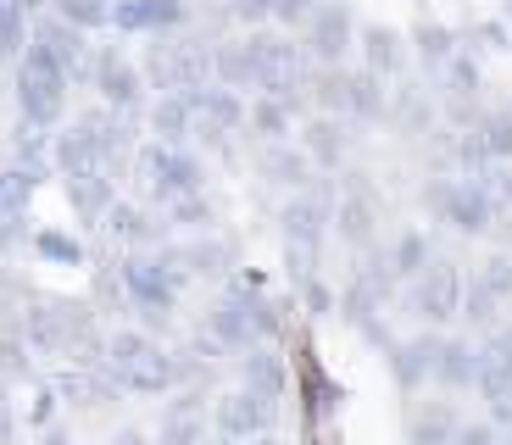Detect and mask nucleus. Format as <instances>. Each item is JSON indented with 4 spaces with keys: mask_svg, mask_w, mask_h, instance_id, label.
I'll list each match as a JSON object with an SVG mask.
<instances>
[{
    "mask_svg": "<svg viewBox=\"0 0 512 445\" xmlns=\"http://www.w3.org/2000/svg\"><path fill=\"white\" fill-rule=\"evenodd\" d=\"M101 373L123 395H145V401L179 390V356H173V345H162L145 329H106Z\"/></svg>",
    "mask_w": 512,
    "mask_h": 445,
    "instance_id": "1",
    "label": "nucleus"
},
{
    "mask_svg": "<svg viewBox=\"0 0 512 445\" xmlns=\"http://www.w3.org/2000/svg\"><path fill=\"white\" fill-rule=\"evenodd\" d=\"M112 273H117V290H123V312L128 318H140L145 334L162 340V329L173 323V312H179L190 279H184L162 251L156 256H112Z\"/></svg>",
    "mask_w": 512,
    "mask_h": 445,
    "instance_id": "2",
    "label": "nucleus"
},
{
    "mask_svg": "<svg viewBox=\"0 0 512 445\" xmlns=\"http://www.w3.org/2000/svg\"><path fill=\"white\" fill-rule=\"evenodd\" d=\"M67 89H73V78L62 73V62H56L51 51H39L34 39H28L23 62L12 67V101H17V123L34 128V134H56L67 117Z\"/></svg>",
    "mask_w": 512,
    "mask_h": 445,
    "instance_id": "3",
    "label": "nucleus"
},
{
    "mask_svg": "<svg viewBox=\"0 0 512 445\" xmlns=\"http://www.w3.org/2000/svg\"><path fill=\"white\" fill-rule=\"evenodd\" d=\"M128 173L140 178L145 206H173L184 195H206V162L190 151V145H162V140H140L134 145V162Z\"/></svg>",
    "mask_w": 512,
    "mask_h": 445,
    "instance_id": "4",
    "label": "nucleus"
},
{
    "mask_svg": "<svg viewBox=\"0 0 512 445\" xmlns=\"http://www.w3.org/2000/svg\"><path fill=\"white\" fill-rule=\"evenodd\" d=\"M329 223H334V195L307 190L284 195L279 206V240H284V262H290V279H318V262H323V240H329Z\"/></svg>",
    "mask_w": 512,
    "mask_h": 445,
    "instance_id": "5",
    "label": "nucleus"
},
{
    "mask_svg": "<svg viewBox=\"0 0 512 445\" xmlns=\"http://www.w3.org/2000/svg\"><path fill=\"white\" fill-rule=\"evenodd\" d=\"M245 62H251L256 95L301 106V95H307V84H312V62H307V51H301V39L256 28V34H245Z\"/></svg>",
    "mask_w": 512,
    "mask_h": 445,
    "instance_id": "6",
    "label": "nucleus"
},
{
    "mask_svg": "<svg viewBox=\"0 0 512 445\" xmlns=\"http://www.w3.org/2000/svg\"><path fill=\"white\" fill-rule=\"evenodd\" d=\"M90 84H95L106 112L128 117V123H140L145 106H151V84H145L140 62H134L123 45H95L90 51Z\"/></svg>",
    "mask_w": 512,
    "mask_h": 445,
    "instance_id": "7",
    "label": "nucleus"
},
{
    "mask_svg": "<svg viewBox=\"0 0 512 445\" xmlns=\"http://www.w3.org/2000/svg\"><path fill=\"white\" fill-rule=\"evenodd\" d=\"M256 301H262V290H256L251 273L229 279V290L212 295V306H206L201 329L223 345V356H245L251 345H262V329H256Z\"/></svg>",
    "mask_w": 512,
    "mask_h": 445,
    "instance_id": "8",
    "label": "nucleus"
},
{
    "mask_svg": "<svg viewBox=\"0 0 512 445\" xmlns=\"http://www.w3.org/2000/svg\"><path fill=\"white\" fill-rule=\"evenodd\" d=\"M140 73L162 95H190V89L212 84V39H162V45H151Z\"/></svg>",
    "mask_w": 512,
    "mask_h": 445,
    "instance_id": "9",
    "label": "nucleus"
},
{
    "mask_svg": "<svg viewBox=\"0 0 512 445\" xmlns=\"http://www.w3.org/2000/svg\"><path fill=\"white\" fill-rule=\"evenodd\" d=\"M184 101H190V112H195V140H206L212 151L229 156L234 134H245V106L251 101H245L240 89H223V84H201V89H190Z\"/></svg>",
    "mask_w": 512,
    "mask_h": 445,
    "instance_id": "10",
    "label": "nucleus"
},
{
    "mask_svg": "<svg viewBox=\"0 0 512 445\" xmlns=\"http://www.w3.org/2000/svg\"><path fill=\"white\" fill-rule=\"evenodd\" d=\"M101 234H106V245H112L117 256H156V251H167V245H173L162 212H156V206H145V201H117L112 212H106Z\"/></svg>",
    "mask_w": 512,
    "mask_h": 445,
    "instance_id": "11",
    "label": "nucleus"
},
{
    "mask_svg": "<svg viewBox=\"0 0 512 445\" xmlns=\"http://www.w3.org/2000/svg\"><path fill=\"white\" fill-rule=\"evenodd\" d=\"M351 45H357V23H351V12L340 6V0H323L318 12L307 17V28H301V51H307L312 73L346 67Z\"/></svg>",
    "mask_w": 512,
    "mask_h": 445,
    "instance_id": "12",
    "label": "nucleus"
},
{
    "mask_svg": "<svg viewBox=\"0 0 512 445\" xmlns=\"http://www.w3.org/2000/svg\"><path fill=\"white\" fill-rule=\"evenodd\" d=\"M429 206H435L440 223H451V229H462V234H485L490 223H496V201H490V190L479 178L435 184V190H429Z\"/></svg>",
    "mask_w": 512,
    "mask_h": 445,
    "instance_id": "13",
    "label": "nucleus"
},
{
    "mask_svg": "<svg viewBox=\"0 0 512 445\" xmlns=\"http://www.w3.org/2000/svg\"><path fill=\"white\" fill-rule=\"evenodd\" d=\"M273 412L279 407H268L262 395H251V390H218L212 395V434L218 440H240V445H251L256 434H273Z\"/></svg>",
    "mask_w": 512,
    "mask_h": 445,
    "instance_id": "14",
    "label": "nucleus"
},
{
    "mask_svg": "<svg viewBox=\"0 0 512 445\" xmlns=\"http://www.w3.org/2000/svg\"><path fill=\"white\" fill-rule=\"evenodd\" d=\"M34 195H39V178H28L23 167H0V251H12L17 240H28V223H34Z\"/></svg>",
    "mask_w": 512,
    "mask_h": 445,
    "instance_id": "15",
    "label": "nucleus"
},
{
    "mask_svg": "<svg viewBox=\"0 0 512 445\" xmlns=\"http://www.w3.org/2000/svg\"><path fill=\"white\" fill-rule=\"evenodd\" d=\"M234 373H240V390L262 395L268 407H279L284 395H290V356L279 345H251L245 356H234Z\"/></svg>",
    "mask_w": 512,
    "mask_h": 445,
    "instance_id": "16",
    "label": "nucleus"
},
{
    "mask_svg": "<svg viewBox=\"0 0 512 445\" xmlns=\"http://www.w3.org/2000/svg\"><path fill=\"white\" fill-rule=\"evenodd\" d=\"M295 145L307 151L312 173H340V167H346V156H351V123H346V117L318 112V117H307V128H301V134H295Z\"/></svg>",
    "mask_w": 512,
    "mask_h": 445,
    "instance_id": "17",
    "label": "nucleus"
},
{
    "mask_svg": "<svg viewBox=\"0 0 512 445\" xmlns=\"http://www.w3.org/2000/svg\"><path fill=\"white\" fill-rule=\"evenodd\" d=\"M412 306L423 323H451V312L462 306V273L451 262H429L412 279Z\"/></svg>",
    "mask_w": 512,
    "mask_h": 445,
    "instance_id": "18",
    "label": "nucleus"
},
{
    "mask_svg": "<svg viewBox=\"0 0 512 445\" xmlns=\"http://www.w3.org/2000/svg\"><path fill=\"white\" fill-rule=\"evenodd\" d=\"M190 23V0H112L117 34H173Z\"/></svg>",
    "mask_w": 512,
    "mask_h": 445,
    "instance_id": "19",
    "label": "nucleus"
},
{
    "mask_svg": "<svg viewBox=\"0 0 512 445\" xmlns=\"http://www.w3.org/2000/svg\"><path fill=\"white\" fill-rule=\"evenodd\" d=\"M62 195H67V206H73L78 223H84V229H95V234H101L106 212H112V206L123 201V195H117V178H112V173H101V167L62 178Z\"/></svg>",
    "mask_w": 512,
    "mask_h": 445,
    "instance_id": "20",
    "label": "nucleus"
},
{
    "mask_svg": "<svg viewBox=\"0 0 512 445\" xmlns=\"http://www.w3.org/2000/svg\"><path fill=\"white\" fill-rule=\"evenodd\" d=\"M51 384H56V395H62V407H73V412H117L128 401L101 368H67V373H56Z\"/></svg>",
    "mask_w": 512,
    "mask_h": 445,
    "instance_id": "21",
    "label": "nucleus"
},
{
    "mask_svg": "<svg viewBox=\"0 0 512 445\" xmlns=\"http://www.w3.org/2000/svg\"><path fill=\"white\" fill-rule=\"evenodd\" d=\"M34 45L39 51H51L56 62H62V73L67 78H90V34L84 28H73V23H62V17H39L34 23Z\"/></svg>",
    "mask_w": 512,
    "mask_h": 445,
    "instance_id": "22",
    "label": "nucleus"
},
{
    "mask_svg": "<svg viewBox=\"0 0 512 445\" xmlns=\"http://www.w3.org/2000/svg\"><path fill=\"white\" fill-rule=\"evenodd\" d=\"M162 256L179 267L184 279H218V273H229V267H234L229 240H218V234H201V240H173Z\"/></svg>",
    "mask_w": 512,
    "mask_h": 445,
    "instance_id": "23",
    "label": "nucleus"
},
{
    "mask_svg": "<svg viewBox=\"0 0 512 445\" xmlns=\"http://www.w3.org/2000/svg\"><path fill=\"white\" fill-rule=\"evenodd\" d=\"M295 112H301L295 101L256 95V101L245 106V134H251L256 145H290L295 140Z\"/></svg>",
    "mask_w": 512,
    "mask_h": 445,
    "instance_id": "24",
    "label": "nucleus"
},
{
    "mask_svg": "<svg viewBox=\"0 0 512 445\" xmlns=\"http://www.w3.org/2000/svg\"><path fill=\"white\" fill-rule=\"evenodd\" d=\"M256 178L262 184H279V190H307L312 184V162H307V151L301 145H262V156H256Z\"/></svg>",
    "mask_w": 512,
    "mask_h": 445,
    "instance_id": "25",
    "label": "nucleus"
},
{
    "mask_svg": "<svg viewBox=\"0 0 512 445\" xmlns=\"http://www.w3.org/2000/svg\"><path fill=\"white\" fill-rule=\"evenodd\" d=\"M162 223L173 240H201V234H218V201L212 190L206 195H184V201L162 206Z\"/></svg>",
    "mask_w": 512,
    "mask_h": 445,
    "instance_id": "26",
    "label": "nucleus"
},
{
    "mask_svg": "<svg viewBox=\"0 0 512 445\" xmlns=\"http://www.w3.org/2000/svg\"><path fill=\"white\" fill-rule=\"evenodd\" d=\"M145 128H151V140L162 145H190L195 140V112L184 95H156L151 106H145Z\"/></svg>",
    "mask_w": 512,
    "mask_h": 445,
    "instance_id": "27",
    "label": "nucleus"
},
{
    "mask_svg": "<svg viewBox=\"0 0 512 445\" xmlns=\"http://www.w3.org/2000/svg\"><path fill=\"white\" fill-rule=\"evenodd\" d=\"M329 234H340L346 245H368L373 240V201L357 190H340L334 195V223Z\"/></svg>",
    "mask_w": 512,
    "mask_h": 445,
    "instance_id": "28",
    "label": "nucleus"
},
{
    "mask_svg": "<svg viewBox=\"0 0 512 445\" xmlns=\"http://www.w3.org/2000/svg\"><path fill=\"white\" fill-rule=\"evenodd\" d=\"M34 379H39V356L28 351L17 323H0V384L17 390V384H34Z\"/></svg>",
    "mask_w": 512,
    "mask_h": 445,
    "instance_id": "29",
    "label": "nucleus"
},
{
    "mask_svg": "<svg viewBox=\"0 0 512 445\" xmlns=\"http://www.w3.org/2000/svg\"><path fill=\"white\" fill-rule=\"evenodd\" d=\"M212 84L223 89H251V62H245V39H212Z\"/></svg>",
    "mask_w": 512,
    "mask_h": 445,
    "instance_id": "30",
    "label": "nucleus"
},
{
    "mask_svg": "<svg viewBox=\"0 0 512 445\" xmlns=\"http://www.w3.org/2000/svg\"><path fill=\"white\" fill-rule=\"evenodd\" d=\"M401 62H407V51H401V39L390 34V28H368V34H362V73H373L384 84Z\"/></svg>",
    "mask_w": 512,
    "mask_h": 445,
    "instance_id": "31",
    "label": "nucleus"
},
{
    "mask_svg": "<svg viewBox=\"0 0 512 445\" xmlns=\"http://www.w3.org/2000/svg\"><path fill=\"white\" fill-rule=\"evenodd\" d=\"M28 240H34V251L45 256L51 267H84L90 262V245L78 240L73 229H34Z\"/></svg>",
    "mask_w": 512,
    "mask_h": 445,
    "instance_id": "32",
    "label": "nucleus"
},
{
    "mask_svg": "<svg viewBox=\"0 0 512 445\" xmlns=\"http://www.w3.org/2000/svg\"><path fill=\"white\" fill-rule=\"evenodd\" d=\"M28 39H34V17L28 12H17L12 0H0V62H23V51H28Z\"/></svg>",
    "mask_w": 512,
    "mask_h": 445,
    "instance_id": "33",
    "label": "nucleus"
},
{
    "mask_svg": "<svg viewBox=\"0 0 512 445\" xmlns=\"http://www.w3.org/2000/svg\"><path fill=\"white\" fill-rule=\"evenodd\" d=\"M474 362H479V356L468 351L462 340H440V351H435V379H440V384H457V390H462V384H474Z\"/></svg>",
    "mask_w": 512,
    "mask_h": 445,
    "instance_id": "34",
    "label": "nucleus"
},
{
    "mask_svg": "<svg viewBox=\"0 0 512 445\" xmlns=\"http://www.w3.org/2000/svg\"><path fill=\"white\" fill-rule=\"evenodd\" d=\"M51 17L95 34V28H112V0H51Z\"/></svg>",
    "mask_w": 512,
    "mask_h": 445,
    "instance_id": "35",
    "label": "nucleus"
},
{
    "mask_svg": "<svg viewBox=\"0 0 512 445\" xmlns=\"http://www.w3.org/2000/svg\"><path fill=\"white\" fill-rule=\"evenodd\" d=\"M384 262H390L396 279H418L423 267H429V240H423V234H396V245H390Z\"/></svg>",
    "mask_w": 512,
    "mask_h": 445,
    "instance_id": "36",
    "label": "nucleus"
},
{
    "mask_svg": "<svg viewBox=\"0 0 512 445\" xmlns=\"http://www.w3.org/2000/svg\"><path fill=\"white\" fill-rule=\"evenodd\" d=\"M28 423H34V434H45V429H56V423H62V395H56V384H51V379H34Z\"/></svg>",
    "mask_w": 512,
    "mask_h": 445,
    "instance_id": "37",
    "label": "nucleus"
},
{
    "mask_svg": "<svg viewBox=\"0 0 512 445\" xmlns=\"http://www.w3.org/2000/svg\"><path fill=\"white\" fill-rule=\"evenodd\" d=\"M312 12H318V0H268V23L273 28H307Z\"/></svg>",
    "mask_w": 512,
    "mask_h": 445,
    "instance_id": "38",
    "label": "nucleus"
},
{
    "mask_svg": "<svg viewBox=\"0 0 512 445\" xmlns=\"http://www.w3.org/2000/svg\"><path fill=\"white\" fill-rule=\"evenodd\" d=\"M295 290H301V306H307V318H329V312H334V290H329L323 279H301Z\"/></svg>",
    "mask_w": 512,
    "mask_h": 445,
    "instance_id": "39",
    "label": "nucleus"
},
{
    "mask_svg": "<svg viewBox=\"0 0 512 445\" xmlns=\"http://www.w3.org/2000/svg\"><path fill=\"white\" fill-rule=\"evenodd\" d=\"M451 445H490V429L485 423H462V429L451 434Z\"/></svg>",
    "mask_w": 512,
    "mask_h": 445,
    "instance_id": "40",
    "label": "nucleus"
},
{
    "mask_svg": "<svg viewBox=\"0 0 512 445\" xmlns=\"http://www.w3.org/2000/svg\"><path fill=\"white\" fill-rule=\"evenodd\" d=\"M106 445H156V434H151V429H134V423H128V429H117Z\"/></svg>",
    "mask_w": 512,
    "mask_h": 445,
    "instance_id": "41",
    "label": "nucleus"
},
{
    "mask_svg": "<svg viewBox=\"0 0 512 445\" xmlns=\"http://www.w3.org/2000/svg\"><path fill=\"white\" fill-rule=\"evenodd\" d=\"M17 440V412H12V401L0 407V445H12Z\"/></svg>",
    "mask_w": 512,
    "mask_h": 445,
    "instance_id": "42",
    "label": "nucleus"
},
{
    "mask_svg": "<svg viewBox=\"0 0 512 445\" xmlns=\"http://www.w3.org/2000/svg\"><path fill=\"white\" fill-rule=\"evenodd\" d=\"M34 445H78V440H73V434L62 429V423H56V429H45V434H39Z\"/></svg>",
    "mask_w": 512,
    "mask_h": 445,
    "instance_id": "43",
    "label": "nucleus"
},
{
    "mask_svg": "<svg viewBox=\"0 0 512 445\" xmlns=\"http://www.w3.org/2000/svg\"><path fill=\"white\" fill-rule=\"evenodd\" d=\"M251 445H279V434H256V440Z\"/></svg>",
    "mask_w": 512,
    "mask_h": 445,
    "instance_id": "44",
    "label": "nucleus"
},
{
    "mask_svg": "<svg viewBox=\"0 0 512 445\" xmlns=\"http://www.w3.org/2000/svg\"><path fill=\"white\" fill-rule=\"evenodd\" d=\"M212 445H240V440H212Z\"/></svg>",
    "mask_w": 512,
    "mask_h": 445,
    "instance_id": "45",
    "label": "nucleus"
}]
</instances>
